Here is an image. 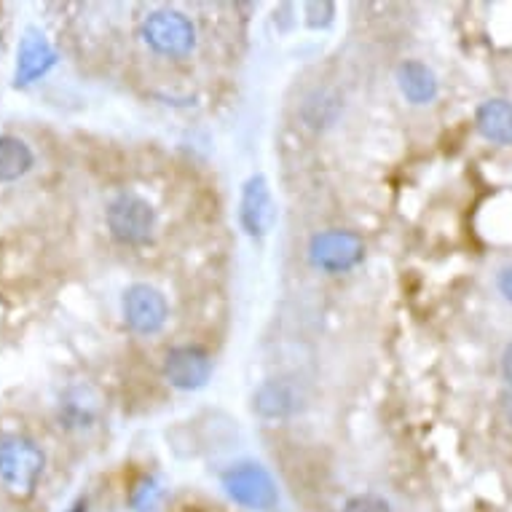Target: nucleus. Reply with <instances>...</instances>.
Listing matches in <instances>:
<instances>
[{"mask_svg":"<svg viewBox=\"0 0 512 512\" xmlns=\"http://www.w3.org/2000/svg\"><path fill=\"white\" fill-rule=\"evenodd\" d=\"M70 512H86V499H78V502L70 507Z\"/></svg>","mask_w":512,"mask_h":512,"instance_id":"aec40b11","label":"nucleus"},{"mask_svg":"<svg viewBox=\"0 0 512 512\" xmlns=\"http://www.w3.org/2000/svg\"><path fill=\"white\" fill-rule=\"evenodd\" d=\"M62 411H65V419L70 421V427H89V421H92L94 413H97V405L86 403L81 397L68 395V400L62 405Z\"/></svg>","mask_w":512,"mask_h":512,"instance_id":"2eb2a0df","label":"nucleus"},{"mask_svg":"<svg viewBox=\"0 0 512 512\" xmlns=\"http://www.w3.org/2000/svg\"><path fill=\"white\" fill-rule=\"evenodd\" d=\"M169 317L167 298L151 285H132L124 293V322L137 336H153Z\"/></svg>","mask_w":512,"mask_h":512,"instance_id":"423d86ee","label":"nucleus"},{"mask_svg":"<svg viewBox=\"0 0 512 512\" xmlns=\"http://www.w3.org/2000/svg\"><path fill=\"white\" fill-rule=\"evenodd\" d=\"M502 376H504V381H507V384L512 387V344L507 346L502 354Z\"/></svg>","mask_w":512,"mask_h":512,"instance_id":"6ab92c4d","label":"nucleus"},{"mask_svg":"<svg viewBox=\"0 0 512 512\" xmlns=\"http://www.w3.org/2000/svg\"><path fill=\"white\" fill-rule=\"evenodd\" d=\"M210 376L212 360L202 346H175L164 357V378L175 389L196 392L210 381Z\"/></svg>","mask_w":512,"mask_h":512,"instance_id":"0eeeda50","label":"nucleus"},{"mask_svg":"<svg viewBox=\"0 0 512 512\" xmlns=\"http://www.w3.org/2000/svg\"><path fill=\"white\" fill-rule=\"evenodd\" d=\"M252 408L261 413L263 419H287L301 408V392L285 378H271L263 387H258L252 397Z\"/></svg>","mask_w":512,"mask_h":512,"instance_id":"9d476101","label":"nucleus"},{"mask_svg":"<svg viewBox=\"0 0 512 512\" xmlns=\"http://www.w3.org/2000/svg\"><path fill=\"white\" fill-rule=\"evenodd\" d=\"M143 41L161 57H188L196 46V27L180 11L159 9L145 17Z\"/></svg>","mask_w":512,"mask_h":512,"instance_id":"f03ea898","label":"nucleus"},{"mask_svg":"<svg viewBox=\"0 0 512 512\" xmlns=\"http://www.w3.org/2000/svg\"><path fill=\"white\" fill-rule=\"evenodd\" d=\"M223 488L236 504L247 510H274L279 502L277 486L261 464H236L223 475Z\"/></svg>","mask_w":512,"mask_h":512,"instance_id":"39448f33","label":"nucleus"},{"mask_svg":"<svg viewBox=\"0 0 512 512\" xmlns=\"http://www.w3.org/2000/svg\"><path fill=\"white\" fill-rule=\"evenodd\" d=\"M164 499V488L156 478H143L132 488V496H129V502L135 507V512H153Z\"/></svg>","mask_w":512,"mask_h":512,"instance_id":"4468645a","label":"nucleus"},{"mask_svg":"<svg viewBox=\"0 0 512 512\" xmlns=\"http://www.w3.org/2000/svg\"><path fill=\"white\" fill-rule=\"evenodd\" d=\"M57 65V51L49 43V38L30 27L17 49V70H14V84L17 86H30L38 78H43L51 68Z\"/></svg>","mask_w":512,"mask_h":512,"instance_id":"1a4fd4ad","label":"nucleus"},{"mask_svg":"<svg viewBox=\"0 0 512 512\" xmlns=\"http://www.w3.org/2000/svg\"><path fill=\"white\" fill-rule=\"evenodd\" d=\"M33 151L25 140L0 135V183H14L33 169Z\"/></svg>","mask_w":512,"mask_h":512,"instance_id":"ddd939ff","label":"nucleus"},{"mask_svg":"<svg viewBox=\"0 0 512 512\" xmlns=\"http://www.w3.org/2000/svg\"><path fill=\"white\" fill-rule=\"evenodd\" d=\"M344 512H392L389 510V504L376 494H360L349 499L344 507Z\"/></svg>","mask_w":512,"mask_h":512,"instance_id":"dca6fc26","label":"nucleus"},{"mask_svg":"<svg viewBox=\"0 0 512 512\" xmlns=\"http://www.w3.org/2000/svg\"><path fill=\"white\" fill-rule=\"evenodd\" d=\"M306 14H309V19H306L309 27L330 25V19H333V3H309Z\"/></svg>","mask_w":512,"mask_h":512,"instance_id":"f3484780","label":"nucleus"},{"mask_svg":"<svg viewBox=\"0 0 512 512\" xmlns=\"http://www.w3.org/2000/svg\"><path fill=\"white\" fill-rule=\"evenodd\" d=\"M239 220L242 228L252 239H261L271 231L277 220V207L271 196L269 180L263 175H252L242 188V202H239Z\"/></svg>","mask_w":512,"mask_h":512,"instance_id":"6e6552de","label":"nucleus"},{"mask_svg":"<svg viewBox=\"0 0 512 512\" xmlns=\"http://www.w3.org/2000/svg\"><path fill=\"white\" fill-rule=\"evenodd\" d=\"M397 86L413 105H429L437 97V76L419 59H408L397 68Z\"/></svg>","mask_w":512,"mask_h":512,"instance_id":"9b49d317","label":"nucleus"},{"mask_svg":"<svg viewBox=\"0 0 512 512\" xmlns=\"http://www.w3.org/2000/svg\"><path fill=\"white\" fill-rule=\"evenodd\" d=\"M46 456L27 437H0V480L14 496H33Z\"/></svg>","mask_w":512,"mask_h":512,"instance_id":"f257e3e1","label":"nucleus"},{"mask_svg":"<svg viewBox=\"0 0 512 512\" xmlns=\"http://www.w3.org/2000/svg\"><path fill=\"white\" fill-rule=\"evenodd\" d=\"M499 290H502L504 298L512 303V266H510V269H504L502 274H499Z\"/></svg>","mask_w":512,"mask_h":512,"instance_id":"a211bd4d","label":"nucleus"},{"mask_svg":"<svg viewBox=\"0 0 512 512\" xmlns=\"http://www.w3.org/2000/svg\"><path fill=\"white\" fill-rule=\"evenodd\" d=\"M113 239L121 244H145L156 231V210L137 194H118L105 212Z\"/></svg>","mask_w":512,"mask_h":512,"instance_id":"7ed1b4c3","label":"nucleus"},{"mask_svg":"<svg viewBox=\"0 0 512 512\" xmlns=\"http://www.w3.org/2000/svg\"><path fill=\"white\" fill-rule=\"evenodd\" d=\"M365 258V242L360 234L344 231V228H330L311 239L309 261L319 271L328 274H344L352 271Z\"/></svg>","mask_w":512,"mask_h":512,"instance_id":"20e7f679","label":"nucleus"},{"mask_svg":"<svg viewBox=\"0 0 512 512\" xmlns=\"http://www.w3.org/2000/svg\"><path fill=\"white\" fill-rule=\"evenodd\" d=\"M475 126L486 140L496 145H512V102L488 100L475 113Z\"/></svg>","mask_w":512,"mask_h":512,"instance_id":"f8f14e48","label":"nucleus"}]
</instances>
